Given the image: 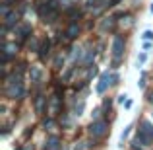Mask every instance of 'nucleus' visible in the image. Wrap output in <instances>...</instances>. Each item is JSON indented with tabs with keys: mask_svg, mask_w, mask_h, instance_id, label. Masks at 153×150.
Here are the masks:
<instances>
[{
	"mask_svg": "<svg viewBox=\"0 0 153 150\" xmlns=\"http://www.w3.org/2000/svg\"><path fill=\"white\" fill-rule=\"evenodd\" d=\"M29 76H31V82H39V80H41V76H43V70L39 66H31Z\"/></svg>",
	"mask_w": 153,
	"mask_h": 150,
	"instance_id": "423d86ee",
	"label": "nucleus"
},
{
	"mask_svg": "<svg viewBox=\"0 0 153 150\" xmlns=\"http://www.w3.org/2000/svg\"><path fill=\"white\" fill-rule=\"evenodd\" d=\"M64 63V59H62V57H56V60H54V66L56 68H60V64H62Z\"/></svg>",
	"mask_w": 153,
	"mask_h": 150,
	"instance_id": "a211bd4d",
	"label": "nucleus"
},
{
	"mask_svg": "<svg viewBox=\"0 0 153 150\" xmlns=\"http://www.w3.org/2000/svg\"><path fill=\"white\" fill-rule=\"evenodd\" d=\"M136 142H142L143 146H151L153 142V125L149 121H143L142 129L138 131V136H136Z\"/></svg>",
	"mask_w": 153,
	"mask_h": 150,
	"instance_id": "f257e3e1",
	"label": "nucleus"
},
{
	"mask_svg": "<svg viewBox=\"0 0 153 150\" xmlns=\"http://www.w3.org/2000/svg\"><path fill=\"white\" fill-rule=\"evenodd\" d=\"M124 101H128V96L126 94H120L118 96V103H124Z\"/></svg>",
	"mask_w": 153,
	"mask_h": 150,
	"instance_id": "6ab92c4d",
	"label": "nucleus"
},
{
	"mask_svg": "<svg viewBox=\"0 0 153 150\" xmlns=\"http://www.w3.org/2000/svg\"><path fill=\"white\" fill-rule=\"evenodd\" d=\"M78 33H79V26H78L76 22H74V23H70V27L66 29V37H68V39H74Z\"/></svg>",
	"mask_w": 153,
	"mask_h": 150,
	"instance_id": "0eeeda50",
	"label": "nucleus"
},
{
	"mask_svg": "<svg viewBox=\"0 0 153 150\" xmlns=\"http://www.w3.org/2000/svg\"><path fill=\"white\" fill-rule=\"evenodd\" d=\"M130 131H132V125H128V127H126V129L122 131V135H120V142H122V144H124V140L128 139V135H130Z\"/></svg>",
	"mask_w": 153,
	"mask_h": 150,
	"instance_id": "f8f14e48",
	"label": "nucleus"
},
{
	"mask_svg": "<svg viewBox=\"0 0 153 150\" xmlns=\"http://www.w3.org/2000/svg\"><path fill=\"white\" fill-rule=\"evenodd\" d=\"M18 33H19V37H22V39H25L27 35L31 33V26H22V27H18Z\"/></svg>",
	"mask_w": 153,
	"mask_h": 150,
	"instance_id": "9d476101",
	"label": "nucleus"
},
{
	"mask_svg": "<svg viewBox=\"0 0 153 150\" xmlns=\"http://www.w3.org/2000/svg\"><path fill=\"white\" fill-rule=\"evenodd\" d=\"M107 121H93L89 127V135L93 136V139H101V136H105V133H107Z\"/></svg>",
	"mask_w": 153,
	"mask_h": 150,
	"instance_id": "7ed1b4c3",
	"label": "nucleus"
},
{
	"mask_svg": "<svg viewBox=\"0 0 153 150\" xmlns=\"http://www.w3.org/2000/svg\"><path fill=\"white\" fill-rule=\"evenodd\" d=\"M146 59H147V55H146V53L138 55V64H143V63H146Z\"/></svg>",
	"mask_w": 153,
	"mask_h": 150,
	"instance_id": "dca6fc26",
	"label": "nucleus"
},
{
	"mask_svg": "<svg viewBox=\"0 0 153 150\" xmlns=\"http://www.w3.org/2000/svg\"><path fill=\"white\" fill-rule=\"evenodd\" d=\"M47 98H43V96H37V101H35V107H37V113H43V101Z\"/></svg>",
	"mask_w": 153,
	"mask_h": 150,
	"instance_id": "9b49d317",
	"label": "nucleus"
},
{
	"mask_svg": "<svg viewBox=\"0 0 153 150\" xmlns=\"http://www.w3.org/2000/svg\"><path fill=\"white\" fill-rule=\"evenodd\" d=\"M103 107H105V109H111V99H105V103H103Z\"/></svg>",
	"mask_w": 153,
	"mask_h": 150,
	"instance_id": "aec40b11",
	"label": "nucleus"
},
{
	"mask_svg": "<svg viewBox=\"0 0 153 150\" xmlns=\"http://www.w3.org/2000/svg\"><path fill=\"white\" fill-rule=\"evenodd\" d=\"M112 20H114V18H107V20H105V22L101 23V29H108V27L112 26Z\"/></svg>",
	"mask_w": 153,
	"mask_h": 150,
	"instance_id": "ddd939ff",
	"label": "nucleus"
},
{
	"mask_svg": "<svg viewBox=\"0 0 153 150\" xmlns=\"http://www.w3.org/2000/svg\"><path fill=\"white\" fill-rule=\"evenodd\" d=\"M118 2H120V0H108V6H116Z\"/></svg>",
	"mask_w": 153,
	"mask_h": 150,
	"instance_id": "412c9836",
	"label": "nucleus"
},
{
	"mask_svg": "<svg viewBox=\"0 0 153 150\" xmlns=\"http://www.w3.org/2000/svg\"><path fill=\"white\" fill-rule=\"evenodd\" d=\"M138 88H140V90H143V88H146V74H143L142 78H140V82H138Z\"/></svg>",
	"mask_w": 153,
	"mask_h": 150,
	"instance_id": "2eb2a0df",
	"label": "nucleus"
},
{
	"mask_svg": "<svg viewBox=\"0 0 153 150\" xmlns=\"http://www.w3.org/2000/svg\"><path fill=\"white\" fill-rule=\"evenodd\" d=\"M14 23H18V14L16 12H12V14H6V20H4V27H12Z\"/></svg>",
	"mask_w": 153,
	"mask_h": 150,
	"instance_id": "39448f33",
	"label": "nucleus"
},
{
	"mask_svg": "<svg viewBox=\"0 0 153 150\" xmlns=\"http://www.w3.org/2000/svg\"><path fill=\"white\" fill-rule=\"evenodd\" d=\"M58 136H51L49 140H47V146H45V150H58Z\"/></svg>",
	"mask_w": 153,
	"mask_h": 150,
	"instance_id": "1a4fd4ad",
	"label": "nucleus"
},
{
	"mask_svg": "<svg viewBox=\"0 0 153 150\" xmlns=\"http://www.w3.org/2000/svg\"><path fill=\"white\" fill-rule=\"evenodd\" d=\"M124 55V39L120 37V35H116L114 39H112V59H114V66L118 64L120 57Z\"/></svg>",
	"mask_w": 153,
	"mask_h": 150,
	"instance_id": "f03ea898",
	"label": "nucleus"
},
{
	"mask_svg": "<svg viewBox=\"0 0 153 150\" xmlns=\"http://www.w3.org/2000/svg\"><path fill=\"white\" fill-rule=\"evenodd\" d=\"M82 111H83V101H79L78 105H76V109H74V115H82Z\"/></svg>",
	"mask_w": 153,
	"mask_h": 150,
	"instance_id": "4468645a",
	"label": "nucleus"
},
{
	"mask_svg": "<svg viewBox=\"0 0 153 150\" xmlns=\"http://www.w3.org/2000/svg\"><path fill=\"white\" fill-rule=\"evenodd\" d=\"M111 80H112V74H108V72H103L101 78H99V84H97V92H99V94H105V92H107L108 84H112Z\"/></svg>",
	"mask_w": 153,
	"mask_h": 150,
	"instance_id": "20e7f679",
	"label": "nucleus"
},
{
	"mask_svg": "<svg viewBox=\"0 0 153 150\" xmlns=\"http://www.w3.org/2000/svg\"><path fill=\"white\" fill-rule=\"evenodd\" d=\"M142 37H143V39H153V31H149V29H147V31H143V35H142Z\"/></svg>",
	"mask_w": 153,
	"mask_h": 150,
	"instance_id": "f3484780",
	"label": "nucleus"
},
{
	"mask_svg": "<svg viewBox=\"0 0 153 150\" xmlns=\"http://www.w3.org/2000/svg\"><path fill=\"white\" fill-rule=\"evenodd\" d=\"M49 49H51V41H49V39H45V41L41 43V49H39V57H41V59H47Z\"/></svg>",
	"mask_w": 153,
	"mask_h": 150,
	"instance_id": "6e6552de",
	"label": "nucleus"
},
{
	"mask_svg": "<svg viewBox=\"0 0 153 150\" xmlns=\"http://www.w3.org/2000/svg\"><path fill=\"white\" fill-rule=\"evenodd\" d=\"M151 12H153V4H151Z\"/></svg>",
	"mask_w": 153,
	"mask_h": 150,
	"instance_id": "4be33fe9",
	"label": "nucleus"
}]
</instances>
